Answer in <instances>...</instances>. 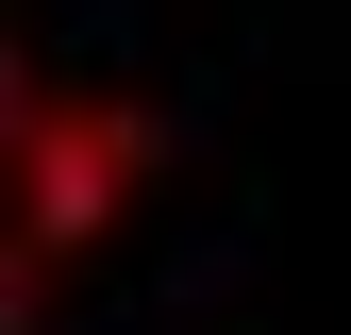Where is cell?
Returning <instances> with one entry per match:
<instances>
[{
	"mask_svg": "<svg viewBox=\"0 0 351 335\" xmlns=\"http://www.w3.org/2000/svg\"><path fill=\"white\" fill-rule=\"evenodd\" d=\"M0 151H17V251H0V302H51V285L84 268V251H101L117 218H134V185L167 168V135L134 101H117V84H67V67H17L0 84Z\"/></svg>",
	"mask_w": 351,
	"mask_h": 335,
	"instance_id": "obj_1",
	"label": "cell"
}]
</instances>
